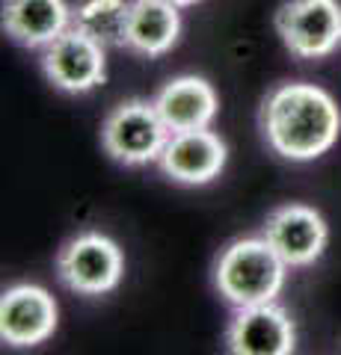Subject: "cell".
Masks as SVG:
<instances>
[{
	"mask_svg": "<svg viewBox=\"0 0 341 355\" xmlns=\"http://www.w3.org/2000/svg\"><path fill=\"white\" fill-rule=\"evenodd\" d=\"M261 130L267 146L291 163H309L338 142L341 110L326 89L315 83H282L261 104Z\"/></svg>",
	"mask_w": 341,
	"mask_h": 355,
	"instance_id": "1",
	"label": "cell"
},
{
	"mask_svg": "<svg viewBox=\"0 0 341 355\" xmlns=\"http://www.w3.org/2000/svg\"><path fill=\"white\" fill-rule=\"evenodd\" d=\"M288 263L270 246L267 237H244L223 249L217 261V291L235 308L264 305L279 296Z\"/></svg>",
	"mask_w": 341,
	"mask_h": 355,
	"instance_id": "2",
	"label": "cell"
},
{
	"mask_svg": "<svg viewBox=\"0 0 341 355\" xmlns=\"http://www.w3.org/2000/svg\"><path fill=\"white\" fill-rule=\"evenodd\" d=\"M169 139L155 101H125L104 119L101 142L107 154L125 166L155 163Z\"/></svg>",
	"mask_w": 341,
	"mask_h": 355,
	"instance_id": "3",
	"label": "cell"
},
{
	"mask_svg": "<svg viewBox=\"0 0 341 355\" xmlns=\"http://www.w3.org/2000/svg\"><path fill=\"white\" fill-rule=\"evenodd\" d=\"M282 44L300 60H321L341 44L338 0H288L276 12Z\"/></svg>",
	"mask_w": 341,
	"mask_h": 355,
	"instance_id": "4",
	"label": "cell"
},
{
	"mask_svg": "<svg viewBox=\"0 0 341 355\" xmlns=\"http://www.w3.org/2000/svg\"><path fill=\"white\" fill-rule=\"evenodd\" d=\"M125 272L122 249L104 234H81L60 252L57 275L81 296H101L116 291Z\"/></svg>",
	"mask_w": 341,
	"mask_h": 355,
	"instance_id": "5",
	"label": "cell"
},
{
	"mask_svg": "<svg viewBox=\"0 0 341 355\" xmlns=\"http://www.w3.org/2000/svg\"><path fill=\"white\" fill-rule=\"evenodd\" d=\"M42 69L60 92L83 95L107 77L104 44H98L78 27H69L42 51Z\"/></svg>",
	"mask_w": 341,
	"mask_h": 355,
	"instance_id": "6",
	"label": "cell"
},
{
	"mask_svg": "<svg viewBox=\"0 0 341 355\" xmlns=\"http://www.w3.org/2000/svg\"><path fill=\"white\" fill-rule=\"evenodd\" d=\"M226 343L235 355H291L297 349L294 320L276 302L238 308Z\"/></svg>",
	"mask_w": 341,
	"mask_h": 355,
	"instance_id": "7",
	"label": "cell"
},
{
	"mask_svg": "<svg viewBox=\"0 0 341 355\" xmlns=\"http://www.w3.org/2000/svg\"><path fill=\"white\" fill-rule=\"evenodd\" d=\"M57 329V302L39 284H15L0 299V338L9 347H39Z\"/></svg>",
	"mask_w": 341,
	"mask_h": 355,
	"instance_id": "8",
	"label": "cell"
},
{
	"mask_svg": "<svg viewBox=\"0 0 341 355\" xmlns=\"http://www.w3.org/2000/svg\"><path fill=\"white\" fill-rule=\"evenodd\" d=\"M264 237L288 266H309L326 249V222L309 205H282L267 216Z\"/></svg>",
	"mask_w": 341,
	"mask_h": 355,
	"instance_id": "9",
	"label": "cell"
},
{
	"mask_svg": "<svg viewBox=\"0 0 341 355\" xmlns=\"http://www.w3.org/2000/svg\"><path fill=\"white\" fill-rule=\"evenodd\" d=\"M160 169L172 181L187 187L211 184L226 166V142L211 128L169 133L167 146L160 151Z\"/></svg>",
	"mask_w": 341,
	"mask_h": 355,
	"instance_id": "10",
	"label": "cell"
},
{
	"mask_svg": "<svg viewBox=\"0 0 341 355\" xmlns=\"http://www.w3.org/2000/svg\"><path fill=\"white\" fill-rule=\"evenodd\" d=\"M155 107L169 133H181V130L211 128L219 101L214 86L205 77L187 74V77H175V80H169L160 89L155 95Z\"/></svg>",
	"mask_w": 341,
	"mask_h": 355,
	"instance_id": "11",
	"label": "cell"
},
{
	"mask_svg": "<svg viewBox=\"0 0 341 355\" xmlns=\"http://www.w3.org/2000/svg\"><path fill=\"white\" fill-rule=\"evenodd\" d=\"M69 27L65 0H3V30L24 48H48Z\"/></svg>",
	"mask_w": 341,
	"mask_h": 355,
	"instance_id": "12",
	"label": "cell"
},
{
	"mask_svg": "<svg viewBox=\"0 0 341 355\" xmlns=\"http://www.w3.org/2000/svg\"><path fill=\"white\" fill-rule=\"evenodd\" d=\"M181 36L178 6L167 0H134L128 21V48L142 57H163Z\"/></svg>",
	"mask_w": 341,
	"mask_h": 355,
	"instance_id": "13",
	"label": "cell"
},
{
	"mask_svg": "<svg viewBox=\"0 0 341 355\" xmlns=\"http://www.w3.org/2000/svg\"><path fill=\"white\" fill-rule=\"evenodd\" d=\"M128 21H131L128 0H81L72 9V27H78L98 44H104V48L128 44Z\"/></svg>",
	"mask_w": 341,
	"mask_h": 355,
	"instance_id": "14",
	"label": "cell"
},
{
	"mask_svg": "<svg viewBox=\"0 0 341 355\" xmlns=\"http://www.w3.org/2000/svg\"><path fill=\"white\" fill-rule=\"evenodd\" d=\"M167 3H175V6H178V9H184V6H193V3H196V0H167Z\"/></svg>",
	"mask_w": 341,
	"mask_h": 355,
	"instance_id": "15",
	"label": "cell"
}]
</instances>
